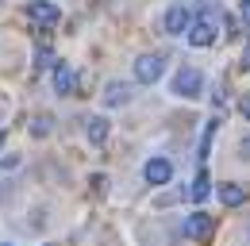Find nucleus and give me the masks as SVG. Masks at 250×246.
Returning a JSON list of instances; mask_svg holds the SVG:
<instances>
[{
    "label": "nucleus",
    "mask_w": 250,
    "mask_h": 246,
    "mask_svg": "<svg viewBox=\"0 0 250 246\" xmlns=\"http://www.w3.org/2000/svg\"><path fill=\"white\" fill-rule=\"evenodd\" d=\"M219 35V16L212 12V8H204L192 23H188V42L196 46V50H204V46H212Z\"/></svg>",
    "instance_id": "obj_1"
},
{
    "label": "nucleus",
    "mask_w": 250,
    "mask_h": 246,
    "mask_svg": "<svg viewBox=\"0 0 250 246\" xmlns=\"http://www.w3.org/2000/svg\"><path fill=\"white\" fill-rule=\"evenodd\" d=\"M27 16H31L35 27H42V31H50V27H58V23H62V8H58L54 0H31Z\"/></svg>",
    "instance_id": "obj_2"
},
{
    "label": "nucleus",
    "mask_w": 250,
    "mask_h": 246,
    "mask_svg": "<svg viewBox=\"0 0 250 246\" xmlns=\"http://www.w3.org/2000/svg\"><path fill=\"white\" fill-rule=\"evenodd\" d=\"M173 92H177V96H185V100L204 96V73H200V69H192V65H185V69L173 77Z\"/></svg>",
    "instance_id": "obj_3"
},
{
    "label": "nucleus",
    "mask_w": 250,
    "mask_h": 246,
    "mask_svg": "<svg viewBox=\"0 0 250 246\" xmlns=\"http://www.w3.org/2000/svg\"><path fill=\"white\" fill-rule=\"evenodd\" d=\"M162 73H166V58H162V54H143V58L135 62V77H139L143 85H154Z\"/></svg>",
    "instance_id": "obj_4"
},
{
    "label": "nucleus",
    "mask_w": 250,
    "mask_h": 246,
    "mask_svg": "<svg viewBox=\"0 0 250 246\" xmlns=\"http://www.w3.org/2000/svg\"><path fill=\"white\" fill-rule=\"evenodd\" d=\"M143 177H146V184H169V177H173L169 158H150V162L143 165Z\"/></svg>",
    "instance_id": "obj_5"
},
{
    "label": "nucleus",
    "mask_w": 250,
    "mask_h": 246,
    "mask_svg": "<svg viewBox=\"0 0 250 246\" xmlns=\"http://www.w3.org/2000/svg\"><path fill=\"white\" fill-rule=\"evenodd\" d=\"M188 23H192V16H188L185 4H173V8L166 12V35H185Z\"/></svg>",
    "instance_id": "obj_6"
},
{
    "label": "nucleus",
    "mask_w": 250,
    "mask_h": 246,
    "mask_svg": "<svg viewBox=\"0 0 250 246\" xmlns=\"http://www.w3.org/2000/svg\"><path fill=\"white\" fill-rule=\"evenodd\" d=\"M212 227H216V219H212L208 212H196V215H188V219H185V235H188V239H208Z\"/></svg>",
    "instance_id": "obj_7"
},
{
    "label": "nucleus",
    "mask_w": 250,
    "mask_h": 246,
    "mask_svg": "<svg viewBox=\"0 0 250 246\" xmlns=\"http://www.w3.org/2000/svg\"><path fill=\"white\" fill-rule=\"evenodd\" d=\"M54 89L62 92V96H73V92H77V73H73L65 62H54Z\"/></svg>",
    "instance_id": "obj_8"
},
{
    "label": "nucleus",
    "mask_w": 250,
    "mask_h": 246,
    "mask_svg": "<svg viewBox=\"0 0 250 246\" xmlns=\"http://www.w3.org/2000/svg\"><path fill=\"white\" fill-rule=\"evenodd\" d=\"M219 200H223L227 208H239V204L247 200V188L235 184V181H227V184H219Z\"/></svg>",
    "instance_id": "obj_9"
},
{
    "label": "nucleus",
    "mask_w": 250,
    "mask_h": 246,
    "mask_svg": "<svg viewBox=\"0 0 250 246\" xmlns=\"http://www.w3.org/2000/svg\"><path fill=\"white\" fill-rule=\"evenodd\" d=\"M127 96H131V89L120 85V81H112V85L104 89V104H108V108H120V104H127Z\"/></svg>",
    "instance_id": "obj_10"
},
{
    "label": "nucleus",
    "mask_w": 250,
    "mask_h": 246,
    "mask_svg": "<svg viewBox=\"0 0 250 246\" xmlns=\"http://www.w3.org/2000/svg\"><path fill=\"white\" fill-rule=\"evenodd\" d=\"M85 131H89V143H93V146H104V139H108V120H104V116H93Z\"/></svg>",
    "instance_id": "obj_11"
},
{
    "label": "nucleus",
    "mask_w": 250,
    "mask_h": 246,
    "mask_svg": "<svg viewBox=\"0 0 250 246\" xmlns=\"http://www.w3.org/2000/svg\"><path fill=\"white\" fill-rule=\"evenodd\" d=\"M212 196V181H208V173H196V181H192V200H208Z\"/></svg>",
    "instance_id": "obj_12"
},
{
    "label": "nucleus",
    "mask_w": 250,
    "mask_h": 246,
    "mask_svg": "<svg viewBox=\"0 0 250 246\" xmlns=\"http://www.w3.org/2000/svg\"><path fill=\"white\" fill-rule=\"evenodd\" d=\"M35 65H39V69H50V65H54V54H50V50H39V62H35Z\"/></svg>",
    "instance_id": "obj_13"
},
{
    "label": "nucleus",
    "mask_w": 250,
    "mask_h": 246,
    "mask_svg": "<svg viewBox=\"0 0 250 246\" xmlns=\"http://www.w3.org/2000/svg\"><path fill=\"white\" fill-rule=\"evenodd\" d=\"M35 135H50V116H39L35 120Z\"/></svg>",
    "instance_id": "obj_14"
},
{
    "label": "nucleus",
    "mask_w": 250,
    "mask_h": 246,
    "mask_svg": "<svg viewBox=\"0 0 250 246\" xmlns=\"http://www.w3.org/2000/svg\"><path fill=\"white\" fill-rule=\"evenodd\" d=\"M239 16H243V23L250 27V0H243V8H239Z\"/></svg>",
    "instance_id": "obj_15"
},
{
    "label": "nucleus",
    "mask_w": 250,
    "mask_h": 246,
    "mask_svg": "<svg viewBox=\"0 0 250 246\" xmlns=\"http://www.w3.org/2000/svg\"><path fill=\"white\" fill-rule=\"evenodd\" d=\"M4 139H8V131H4V127H0V146H4Z\"/></svg>",
    "instance_id": "obj_16"
},
{
    "label": "nucleus",
    "mask_w": 250,
    "mask_h": 246,
    "mask_svg": "<svg viewBox=\"0 0 250 246\" xmlns=\"http://www.w3.org/2000/svg\"><path fill=\"white\" fill-rule=\"evenodd\" d=\"M243 112H247V116H250V100H243Z\"/></svg>",
    "instance_id": "obj_17"
}]
</instances>
